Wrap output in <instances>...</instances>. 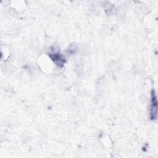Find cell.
<instances>
[{
  "label": "cell",
  "mask_w": 158,
  "mask_h": 158,
  "mask_svg": "<svg viewBox=\"0 0 158 158\" xmlns=\"http://www.w3.org/2000/svg\"><path fill=\"white\" fill-rule=\"evenodd\" d=\"M54 55H53V57H51L52 60H53L56 63H57V62H58V64H62L64 62V58L60 56L59 54H54Z\"/></svg>",
  "instance_id": "2"
},
{
  "label": "cell",
  "mask_w": 158,
  "mask_h": 158,
  "mask_svg": "<svg viewBox=\"0 0 158 158\" xmlns=\"http://www.w3.org/2000/svg\"><path fill=\"white\" fill-rule=\"evenodd\" d=\"M151 118L154 119L157 115V98L153 91L151 94Z\"/></svg>",
  "instance_id": "1"
}]
</instances>
